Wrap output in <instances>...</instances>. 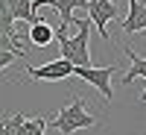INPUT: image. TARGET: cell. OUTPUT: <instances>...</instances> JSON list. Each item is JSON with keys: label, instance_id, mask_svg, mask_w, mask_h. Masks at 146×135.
Segmentation results:
<instances>
[{"label": "cell", "instance_id": "obj_12", "mask_svg": "<svg viewBox=\"0 0 146 135\" xmlns=\"http://www.w3.org/2000/svg\"><path fill=\"white\" fill-rule=\"evenodd\" d=\"M137 100H140V103H146V88H143V94H140V97H137Z\"/></svg>", "mask_w": 146, "mask_h": 135}, {"label": "cell", "instance_id": "obj_13", "mask_svg": "<svg viewBox=\"0 0 146 135\" xmlns=\"http://www.w3.org/2000/svg\"><path fill=\"white\" fill-rule=\"evenodd\" d=\"M137 3H140V6H143V9H146V0H137Z\"/></svg>", "mask_w": 146, "mask_h": 135}, {"label": "cell", "instance_id": "obj_4", "mask_svg": "<svg viewBox=\"0 0 146 135\" xmlns=\"http://www.w3.org/2000/svg\"><path fill=\"white\" fill-rule=\"evenodd\" d=\"M85 9H88L91 27H96V32L108 41V38H111V35H108V21H117L120 18V6L114 3V0H88Z\"/></svg>", "mask_w": 146, "mask_h": 135}, {"label": "cell", "instance_id": "obj_9", "mask_svg": "<svg viewBox=\"0 0 146 135\" xmlns=\"http://www.w3.org/2000/svg\"><path fill=\"white\" fill-rule=\"evenodd\" d=\"M53 38H56V30H53L44 18H38L35 24H29V44H32V47H47Z\"/></svg>", "mask_w": 146, "mask_h": 135}, {"label": "cell", "instance_id": "obj_11", "mask_svg": "<svg viewBox=\"0 0 146 135\" xmlns=\"http://www.w3.org/2000/svg\"><path fill=\"white\" fill-rule=\"evenodd\" d=\"M15 53H12V50H0V71H6L9 65H15Z\"/></svg>", "mask_w": 146, "mask_h": 135}, {"label": "cell", "instance_id": "obj_5", "mask_svg": "<svg viewBox=\"0 0 146 135\" xmlns=\"http://www.w3.org/2000/svg\"><path fill=\"white\" fill-rule=\"evenodd\" d=\"M23 73H27L29 79H47V82H58V79H67L73 77V65L67 62V59H53V62H47L41 68H32L27 65L23 68Z\"/></svg>", "mask_w": 146, "mask_h": 135}, {"label": "cell", "instance_id": "obj_3", "mask_svg": "<svg viewBox=\"0 0 146 135\" xmlns=\"http://www.w3.org/2000/svg\"><path fill=\"white\" fill-rule=\"evenodd\" d=\"M114 71H117V65H105V68H94V65H91V68H73V77H79L82 82L94 85V88L102 94V100L111 103V100H114V88H111Z\"/></svg>", "mask_w": 146, "mask_h": 135}, {"label": "cell", "instance_id": "obj_7", "mask_svg": "<svg viewBox=\"0 0 146 135\" xmlns=\"http://www.w3.org/2000/svg\"><path fill=\"white\" fill-rule=\"evenodd\" d=\"M143 30H146V9L137 3V0H129V12L123 18V35L143 32Z\"/></svg>", "mask_w": 146, "mask_h": 135}, {"label": "cell", "instance_id": "obj_8", "mask_svg": "<svg viewBox=\"0 0 146 135\" xmlns=\"http://www.w3.org/2000/svg\"><path fill=\"white\" fill-rule=\"evenodd\" d=\"M123 53H126V59H129V71L123 73V85L135 82L137 77H143V79H146V59H143V56H137L129 44H123Z\"/></svg>", "mask_w": 146, "mask_h": 135}, {"label": "cell", "instance_id": "obj_2", "mask_svg": "<svg viewBox=\"0 0 146 135\" xmlns=\"http://www.w3.org/2000/svg\"><path fill=\"white\" fill-rule=\"evenodd\" d=\"M73 24H76V35H56L58 47H62V59H67V62L73 68H91V50H88V41H91V21L85 18H73Z\"/></svg>", "mask_w": 146, "mask_h": 135}, {"label": "cell", "instance_id": "obj_1", "mask_svg": "<svg viewBox=\"0 0 146 135\" xmlns=\"http://www.w3.org/2000/svg\"><path fill=\"white\" fill-rule=\"evenodd\" d=\"M100 124H102V120L88 112V103H85L79 94H70V100L58 109V115L53 120H47V126L56 129L58 135H73V132H79V129H94V126H100Z\"/></svg>", "mask_w": 146, "mask_h": 135}, {"label": "cell", "instance_id": "obj_10", "mask_svg": "<svg viewBox=\"0 0 146 135\" xmlns=\"http://www.w3.org/2000/svg\"><path fill=\"white\" fill-rule=\"evenodd\" d=\"M6 9L12 21H29V24L38 21V15L32 12V0H6Z\"/></svg>", "mask_w": 146, "mask_h": 135}, {"label": "cell", "instance_id": "obj_14", "mask_svg": "<svg viewBox=\"0 0 146 135\" xmlns=\"http://www.w3.org/2000/svg\"><path fill=\"white\" fill-rule=\"evenodd\" d=\"M0 3H6V0H0Z\"/></svg>", "mask_w": 146, "mask_h": 135}, {"label": "cell", "instance_id": "obj_6", "mask_svg": "<svg viewBox=\"0 0 146 135\" xmlns=\"http://www.w3.org/2000/svg\"><path fill=\"white\" fill-rule=\"evenodd\" d=\"M41 6H53L58 12V18H62V27L56 30V35H64L67 27L73 24V9H85L88 6V0H32V12L38 15Z\"/></svg>", "mask_w": 146, "mask_h": 135}]
</instances>
